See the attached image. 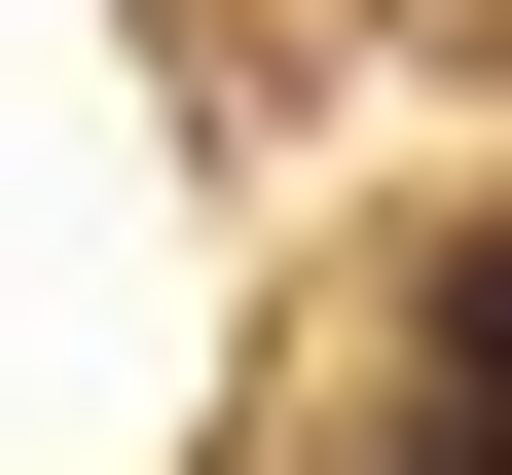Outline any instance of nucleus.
I'll return each mask as SVG.
<instances>
[{
	"instance_id": "nucleus-1",
	"label": "nucleus",
	"mask_w": 512,
	"mask_h": 475,
	"mask_svg": "<svg viewBox=\"0 0 512 475\" xmlns=\"http://www.w3.org/2000/svg\"><path fill=\"white\" fill-rule=\"evenodd\" d=\"M439 402H476V439H512V220L439 256Z\"/></svg>"
},
{
	"instance_id": "nucleus-2",
	"label": "nucleus",
	"mask_w": 512,
	"mask_h": 475,
	"mask_svg": "<svg viewBox=\"0 0 512 475\" xmlns=\"http://www.w3.org/2000/svg\"><path fill=\"white\" fill-rule=\"evenodd\" d=\"M366 475H512V439H476V402H403V439H366Z\"/></svg>"
}]
</instances>
